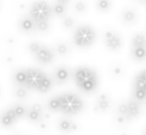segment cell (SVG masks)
Segmentation results:
<instances>
[{
	"label": "cell",
	"instance_id": "obj_1",
	"mask_svg": "<svg viewBox=\"0 0 146 135\" xmlns=\"http://www.w3.org/2000/svg\"><path fill=\"white\" fill-rule=\"evenodd\" d=\"M73 80L77 87L84 93H92L98 87V74L89 66H79L73 73Z\"/></svg>",
	"mask_w": 146,
	"mask_h": 135
},
{
	"label": "cell",
	"instance_id": "obj_2",
	"mask_svg": "<svg viewBox=\"0 0 146 135\" xmlns=\"http://www.w3.org/2000/svg\"><path fill=\"white\" fill-rule=\"evenodd\" d=\"M27 79H25V86L28 90H34L41 92V93H47L53 87V79L44 73L40 68L30 67L25 69Z\"/></svg>",
	"mask_w": 146,
	"mask_h": 135
},
{
	"label": "cell",
	"instance_id": "obj_3",
	"mask_svg": "<svg viewBox=\"0 0 146 135\" xmlns=\"http://www.w3.org/2000/svg\"><path fill=\"white\" fill-rule=\"evenodd\" d=\"M56 97H58V102H59L58 113H61L66 117L76 116L84 109V102L82 101V98L76 93L66 92V93L59 95Z\"/></svg>",
	"mask_w": 146,
	"mask_h": 135
},
{
	"label": "cell",
	"instance_id": "obj_4",
	"mask_svg": "<svg viewBox=\"0 0 146 135\" xmlns=\"http://www.w3.org/2000/svg\"><path fill=\"white\" fill-rule=\"evenodd\" d=\"M96 41V31L95 29L84 24V25H79L76 28L74 32H73V43L76 44V47L80 49H86L90 48L95 43Z\"/></svg>",
	"mask_w": 146,
	"mask_h": 135
},
{
	"label": "cell",
	"instance_id": "obj_5",
	"mask_svg": "<svg viewBox=\"0 0 146 135\" xmlns=\"http://www.w3.org/2000/svg\"><path fill=\"white\" fill-rule=\"evenodd\" d=\"M28 50L33 55V58L42 65H49L55 60L54 49L42 44L40 42H30L28 44Z\"/></svg>",
	"mask_w": 146,
	"mask_h": 135
},
{
	"label": "cell",
	"instance_id": "obj_6",
	"mask_svg": "<svg viewBox=\"0 0 146 135\" xmlns=\"http://www.w3.org/2000/svg\"><path fill=\"white\" fill-rule=\"evenodd\" d=\"M28 16L35 22V24L38 22L49 21L53 16L52 6L44 0H36L30 5Z\"/></svg>",
	"mask_w": 146,
	"mask_h": 135
},
{
	"label": "cell",
	"instance_id": "obj_7",
	"mask_svg": "<svg viewBox=\"0 0 146 135\" xmlns=\"http://www.w3.org/2000/svg\"><path fill=\"white\" fill-rule=\"evenodd\" d=\"M103 43H104L108 50L117 52L121 49V47H122L123 42H122L121 36L117 32L111 31V30H107L104 32V37H103Z\"/></svg>",
	"mask_w": 146,
	"mask_h": 135
},
{
	"label": "cell",
	"instance_id": "obj_8",
	"mask_svg": "<svg viewBox=\"0 0 146 135\" xmlns=\"http://www.w3.org/2000/svg\"><path fill=\"white\" fill-rule=\"evenodd\" d=\"M25 118L31 122V123L38 124L41 121H43V109H42V105L38 103H35L27 110V115Z\"/></svg>",
	"mask_w": 146,
	"mask_h": 135
},
{
	"label": "cell",
	"instance_id": "obj_9",
	"mask_svg": "<svg viewBox=\"0 0 146 135\" xmlns=\"http://www.w3.org/2000/svg\"><path fill=\"white\" fill-rule=\"evenodd\" d=\"M19 118H18V116L16 115L12 107L7 108L1 115H0V124H1L4 128H10L12 126H15Z\"/></svg>",
	"mask_w": 146,
	"mask_h": 135
},
{
	"label": "cell",
	"instance_id": "obj_10",
	"mask_svg": "<svg viewBox=\"0 0 146 135\" xmlns=\"http://www.w3.org/2000/svg\"><path fill=\"white\" fill-rule=\"evenodd\" d=\"M110 105H111V102H110L109 96L106 93H101L96 98L94 111L95 113H107L110 109Z\"/></svg>",
	"mask_w": 146,
	"mask_h": 135
},
{
	"label": "cell",
	"instance_id": "obj_11",
	"mask_svg": "<svg viewBox=\"0 0 146 135\" xmlns=\"http://www.w3.org/2000/svg\"><path fill=\"white\" fill-rule=\"evenodd\" d=\"M126 103H127V108H128V116H127L128 121L139 117V115L141 113V103L135 101L134 98H131Z\"/></svg>",
	"mask_w": 146,
	"mask_h": 135
},
{
	"label": "cell",
	"instance_id": "obj_12",
	"mask_svg": "<svg viewBox=\"0 0 146 135\" xmlns=\"http://www.w3.org/2000/svg\"><path fill=\"white\" fill-rule=\"evenodd\" d=\"M58 129L61 132V133H65V134H70V133H73L78 129V126L73 122L70 117H64L61 120H59L58 122Z\"/></svg>",
	"mask_w": 146,
	"mask_h": 135
},
{
	"label": "cell",
	"instance_id": "obj_13",
	"mask_svg": "<svg viewBox=\"0 0 146 135\" xmlns=\"http://www.w3.org/2000/svg\"><path fill=\"white\" fill-rule=\"evenodd\" d=\"M71 77V72L66 66H59L54 71V79L58 84H65L68 81Z\"/></svg>",
	"mask_w": 146,
	"mask_h": 135
},
{
	"label": "cell",
	"instance_id": "obj_14",
	"mask_svg": "<svg viewBox=\"0 0 146 135\" xmlns=\"http://www.w3.org/2000/svg\"><path fill=\"white\" fill-rule=\"evenodd\" d=\"M121 19L127 25H132L138 21V13L133 9H125L121 12Z\"/></svg>",
	"mask_w": 146,
	"mask_h": 135
},
{
	"label": "cell",
	"instance_id": "obj_15",
	"mask_svg": "<svg viewBox=\"0 0 146 135\" xmlns=\"http://www.w3.org/2000/svg\"><path fill=\"white\" fill-rule=\"evenodd\" d=\"M19 29L23 32H31L36 30V24L29 16H24L19 21Z\"/></svg>",
	"mask_w": 146,
	"mask_h": 135
},
{
	"label": "cell",
	"instance_id": "obj_16",
	"mask_svg": "<svg viewBox=\"0 0 146 135\" xmlns=\"http://www.w3.org/2000/svg\"><path fill=\"white\" fill-rule=\"evenodd\" d=\"M131 56L137 62H141L146 60V47H132Z\"/></svg>",
	"mask_w": 146,
	"mask_h": 135
},
{
	"label": "cell",
	"instance_id": "obj_17",
	"mask_svg": "<svg viewBox=\"0 0 146 135\" xmlns=\"http://www.w3.org/2000/svg\"><path fill=\"white\" fill-rule=\"evenodd\" d=\"M133 89H138L146 92V69L140 72L139 74L134 78L133 81Z\"/></svg>",
	"mask_w": 146,
	"mask_h": 135
},
{
	"label": "cell",
	"instance_id": "obj_18",
	"mask_svg": "<svg viewBox=\"0 0 146 135\" xmlns=\"http://www.w3.org/2000/svg\"><path fill=\"white\" fill-rule=\"evenodd\" d=\"M25 79H27V73L25 69H17L13 73V81L16 83L17 86H24L25 85Z\"/></svg>",
	"mask_w": 146,
	"mask_h": 135
},
{
	"label": "cell",
	"instance_id": "obj_19",
	"mask_svg": "<svg viewBox=\"0 0 146 135\" xmlns=\"http://www.w3.org/2000/svg\"><path fill=\"white\" fill-rule=\"evenodd\" d=\"M132 47H146V36L144 34H135L131 38Z\"/></svg>",
	"mask_w": 146,
	"mask_h": 135
},
{
	"label": "cell",
	"instance_id": "obj_20",
	"mask_svg": "<svg viewBox=\"0 0 146 135\" xmlns=\"http://www.w3.org/2000/svg\"><path fill=\"white\" fill-rule=\"evenodd\" d=\"M52 12H53V15L56 17H64V16H66V12H67V6L55 1L54 5L52 6Z\"/></svg>",
	"mask_w": 146,
	"mask_h": 135
},
{
	"label": "cell",
	"instance_id": "obj_21",
	"mask_svg": "<svg viewBox=\"0 0 146 135\" xmlns=\"http://www.w3.org/2000/svg\"><path fill=\"white\" fill-rule=\"evenodd\" d=\"M96 7L100 12H109L111 9V0H97Z\"/></svg>",
	"mask_w": 146,
	"mask_h": 135
},
{
	"label": "cell",
	"instance_id": "obj_22",
	"mask_svg": "<svg viewBox=\"0 0 146 135\" xmlns=\"http://www.w3.org/2000/svg\"><path fill=\"white\" fill-rule=\"evenodd\" d=\"M54 52H55V54L58 55H61V56H66V55L70 54V47L64 43V42H60V43H58L55 46V49H54Z\"/></svg>",
	"mask_w": 146,
	"mask_h": 135
},
{
	"label": "cell",
	"instance_id": "obj_23",
	"mask_svg": "<svg viewBox=\"0 0 146 135\" xmlns=\"http://www.w3.org/2000/svg\"><path fill=\"white\" fill-rule=\"evenodd\" d=\"M61 25L65 30H71L74 28L76 25V21H74V18L71 17V16H64L62 18V21H61Z\"/></svg>",
	"mask_w": 146,
	"mask_h": 135
},
{
	"label": "cell",
	"instance_id": "obj_24",
	"mask_svg": "<svg viewBox=\"0 0 146 135\" xmlns=\"http://www.w3.org/2000/svg\"><path fill=\"white\" fill-rule=\"evenodd\" d=\"M28 89L25 86H16L15 87V91H13V95L16 98L18 99H25L28 97Z\"/></svg>",
	"mask_w": 146,
	"mask_h": 135
},
{
	"label": "cell",
	"instance_id": "obj_25",
	"mask_svg": "<svg viewBox=\"0 0 146 135\" xmlns=\"http://www.w3.org/2000/svg\"><path fill=\"white\" fill-rule=\"evenodd\" d=\"M73 9H74V11L77 12V13L82 15V13H85V12H86L88 5L84 0H77V1L74 3V5H73Z\"/></svg>",
	"mask_w": 146,
	"mask_h": 135
},
{
	"label": "cell",
	"instance_id": "obj_26",
	"mask_svg": "<svg viewBox=\"0 0 146 135\" xmlns=\"http://www.w3.org/2000/svg\"><path fill=\"white\" fill-rule=\"evenodd\" d=\"M13 110H15V113H16V115L18 116V118H23V117H25V115H27V108L23 105V104H15L13 107Z\"/></svg>",
	"mask_w": 146,
	"mask_h": 135
},
{
	"label": "cell",
	"instance_id": "obj_27",
	"mask_svg": "<svg viewBox=\"0 0 146 135\" xmlns=\"http://www.w3.org/2000/svg\"><path fill=\"white\" fill-rule=\"evenodd\" d=\"M116 111H117V115L122 116V117H125L127 121H128V118H127V116H128V108H127V103L126 102H122V103L119 104Z\"/></svg>",
	"mask_w": 146,
	"mask_h": 135
},
{
	"label": "cell",
	"instance_id": "obj_28",
	"mask_svg": "<svg viewBox=\"0 0 146 135\" xmlns=\"http://www.w3.org/2000/svg\"><path fill=\"white\" fill-rule=\"evenodd\" d=\"M50 28V24H49V21H44V22H38L36 23V30L40 32H46L48 31Z\"/></svg>",
	"mask_w": 146,
	"mask_h": 135
},
{
	"label": "cell",
	"instance_id": "obj_29",
	"mask_svg": "<svg viewBox=\"0 0 146 135\" xmlns=\"http://www.w3.org/2000/svg\"><path fill=\"white\" fill-rule=\"evenodd\" d=\"M111 71H113V75H115V77H121L125 73V68L122 66H113V68H111Z\"/></svg>",
	"mask_w": 146,
	"mask_h": 135
},
{
	"label": "cell",
	"instance_id": "obj_30",
	"mask_svg": "<svg viewBox=\"0 0 146 135\" xmlns=\"http://www.w3.org/2000/svg\"><path fill=\"white\" fill-rule=\"evenodd\" d=\"M115 122H116L117 124H123L125 122H127V120H126L125 117H122V116L116 115V117H115Z\"/></svg>",
	"mask_w": 146,
	"mask_h": 135
},
{
	"label": "cell",
	"instance_id": "obj_31",
	"mask_svg": "<svg viewBox=\"0 0 146 135\" xmlns=\"http://www.w3.org/2000/svg\"><path fill=\"white\" fill-rule=\"evenodd\" d=\"M56 3H59V4H62V5H65V6H67L72 0H55Z\"/></svg>",
	"mask_w": 146,
	"mask_h": 135
},
{
	"label": "cell",
	"instance_id": "obj_32",
	"mask_svg": "<svg viewBox=\"0 0 146 135\" xmlns=\"http://www.w3.org/2000/svg\"><path fill=\"white\" fill-rule=\"evenodd\" d=\"M135 1H137V3H140V4H141V3H145V0H135Z\"/></svg>",
	"mask_w": 146,
	"mask_h": 135
},
{
	"label": "cell",
	"instance_id": "obj_33",
	"mask_svg": "<svg viewBox=\"0 0 146 135\" xmlns=\"http://www.w3.org/2000/svg\"><path fill=\"white\" fill-rule=\"evenodd\" d=\"M144 135H146V130H145V133H144Z\"/></svg>",
	"mask_w": 146,
	"mask_h": 135
},
{
	"label": "cell",
	"instance_id": "obj_34",
	"mask_svg": "<svg viewBox=\"0 0 146 135\" xmlns=\"http://www.w3.org/2000/svg\"><path fill=\"white\" fill-rule=\"evenodd\" d=\"M144 4H145V5H146V0H145V3H144Z\"/></svg>",
	"mask_w": 146,
	"mask_h": 135
},
{
	"label": "cell",
	"instance_id": "obj_35",
	"mask_svg": "<svg viewBox=\"0 0 146 135\" xmlns=\"http://www.w3.org/2000/svg\"><path fill=\"white\" fill-rule=\"evenodd\" d=\"M16 135H19V134H16Z\"/></svg>",
	"mask_w": 146,
	"mask_h": 135
}]
</instances>
